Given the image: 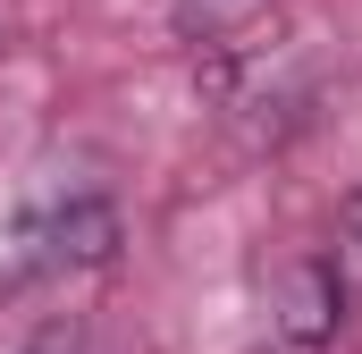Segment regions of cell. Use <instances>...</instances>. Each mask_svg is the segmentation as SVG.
Returning a JSON list of instances; mask_svg holds the SVG:
<instances>
[{
	"mask_svg": "<svg viewBox=\"0 0 362 354\" xmlns=\"http://www.w3.org/2000/svg\"><path fill=\"white\" fill-rule=\"evenodd\" d=\"M337 321H346V278H337V262H295L286 287H278V338H286V354H320L337 338Z\"/></svg>",
	"mask_w": 362,
	"mask_h": 354,
	"instance_id": "1",
	"label": "cell"
}]
</instances>
